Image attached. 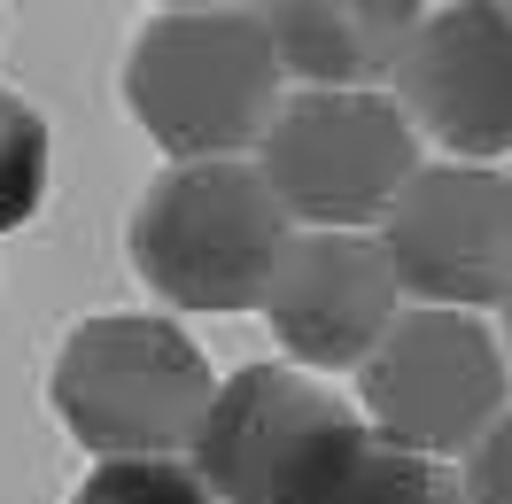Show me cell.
Masks as SVG:
<instances>
[{
	"instance_id": "obj_10",
	"label": "cell",
	"mask_w": 512,
	"mask_h": 504,
	"mask_svg": "<svg viewBox=\"0 0 512 504\" xmlns=\"http://www.w3.org/2000/svg\"><path fill=\"white\" fill-rule=\"evenodd\" d=\"M419 32L412 0H280L264 8V39L280 78H303V94H381Z\"/></svg>"
},
{
	"instance_id": "obj_11",
	"label": "cell",
	"mask_w": 512,
	"mask_h": 504,
	"mask_svg": "<svg viewBox=\"0 0 512 504\" xmlns=\"http://www.w3.org/2000/svg\"><path fill=\"white\" fill-rule=\"evenodd\" d=\"M311 504H466L458 497V466H435V458H404L388 442H357L342 466L319 481Z\"/></svg>"
},
{
	"instance_id": "obj_7",
	"label": "cell",
	"mask_w": 512,
	"mask_h": 504,
	"mask_svg": "<svg viewBox=\"0 0 512 504\" xmlns=\"http://www.w3.org/2000/svg\"><path fill=\"white\" fill-rule=\"evenodd\" d=\"M396 295L419 311H489L512 295V171L497 163H419L412 187L373 225Z\"/></svg>"
},
{
	"instance_id": "obj_6",
	"label": "cell",
	"mask_w": 512,
	"mask_h": 504,
	"mask_svg": "<svg viewBox=\"0 0 512 504\" xmlns=\"http://www.w3.org/2000/svg\"><path fill=\"white\" fill-rule=\"evenodd\" d=\"M256 179L303 233H373L388 202L412 187L427 148L388 94H280L256 140Z\"/></svg>"
},
{
	"instance_id": "obj_3",
	"label": "cell",
	"mask_w": 512,
	"mask_h": 504,
	"mask_svg": "<svg viewBox=\"0 0 512 504\" xmlns=\"http://www.w3.org/2000/svg\"><path fill=\"white\" fill-rule=\"evenodd\" d=\"M210 388H218L210 357L194 349L187 326L156 311H94L55 349L47 404L63 411L70 442L109 466V458H187Z\"/></svg>"
},
{
	"instance_id": "obj_2",
	"label": "cell",
	"mask_w": 512,
	"mask_h": 504,
	"mask_svg": "<svg viewBox=\"0 0 512 504\" xmlns=\"http://www.w3.org/2000/svg\"><path fill=\"white\" fill-rule=\"evenodd\" d=\"M288 233L295 225L256 163H171L132 202L125 256L156 303L233 318L264 303Z\"/></svg>"
},
{
	"instance_id": "obj_12",
	"label": "cell",
	"mask_w": 512,
	"mask_h": 504,
	"mask_svg": "<svg viewBox=\"0 0 512 504\" xmlns=\"http://www.w3.org/2000/svg\"><path fill=\"white\" fill-rule=\"evenodd\" d=\"M47 202V117L16 86H0V233L32 225Z\"/></svg>"
},
{
	"instance_id": "obj_14",
	"label": "cell",
	"mask_w": 512,
	"mask_h": 504,
	"mask_svg": "<svg viewBox=\"0 0 512 504\" xmlns=\"http://www.w3.org/2000/svg\"><path fill=\"white\" fill-rule=\"evenodd\" d=\"M458 497L466 504H512V411L458 458Z\"/></svg>"
},
{
	"instance_id": "obj_15",
	"label": "cell",
	"mask_w": 512,
	"mask_h": 504,
	"mask_svg": "<svg viewBox=\"0 0 512 504\" xmlns=\"http://www.w3.org/2000/svg\"><path fill=\"white\" fill-rule=\"evenodd\" d=\"M497 311H505V326H497V342H505V365H512V295L497 303Z\"/></svg>"
},
{
	"instance_id": "obj_13",
	"label": "cell",
	"mask_w": 512,
	"mask_h": 504,
	"mask_svg": "<svg viewBox=\"0 0 512 504\" xmlns=\"http://www.w3.org/2000/svg\"><path fill=\"white\" fill-rule=\"evenodd\" d=\"M70 504H210V497H202L187 458H109L70 489Z\"/></svg>"
},
{
	"instance_id": "obj_5",
	"label": "cell",
	"mask_w": 512,
	"mask_h": 504,
	"mask_svg": "<svg viewBox=\"0 0 512 504\" xmlns=\"http://www.w3.org/2000/svg\"><path fill=\"white\" fill-rule=\"evenodd\" d=\"M357 419L365 435L404 450V458H435L458 466L497 419L512 411V365L497 326L474 311H396L373 357L357 365Z\"/></svg>"
},
{
	"instance_id": "obj_1",
	"label": "cell",
	"mask_w": 512,
	"mask_h": 504,
	"mask_svg": "<svg viewBox=\"0 0 512 504\" xmlns=\"http://www.w3.org/2000/svg\"><path fill=\"white\" fill-rule=\"evenodd\" d=\"M125 109L171 163H249L280 109L264 8L194 0L148 16L125 55Z\"/></svg>"
},
{
	"instance_id": "obj_4",
	"label": "cell",
	"mask_w": 512,
	"mask_h": 504,
	"mask_svg": "<svg viewBox=\"0 0 512 504\" xmlns=\"http://www.w3.org/2000/svg\"><path fill=\"white\" fill-rule=\"evenodd\" d=\"M365 442L357 404L319 373L241 365L210 388L187 466L210 504H311L319 481Z\"/></svg>"
},
{
	"instance_id": "obj_8",
	"label": "cell",
	"mask_w": 512,
	"mask_h": 504,
	"mask_svg": "<svg viewBox=\"0 0 512 504\" xmlns=\"http://www.w3.org/2000/svg\"><path fill=\"white\" fill-rule=\"evenodd\" d=\"M388 101L404 109L419 148H443L450 163L512 156V8L497 0L419 8Z\"/></svg>"
},
{
	"instance_id": "obj_9",
	"label": "cell",
	"mask_w": 512,
	"mask_h": 504,
	"mask_svg": "<svg viewBox=\"0 0 512 504\" xmlns=\"http://www.w3.org/2000/svg\"><path fill=\"white\" fill-rule=\"evenodd\" d=\"M256 311L272 318V342L288 349L280 365L326 380L357 373L373 357V342L404 311V295H396V272L373 233H303L295 225Z\"/></svg>"
}]
</instances>
